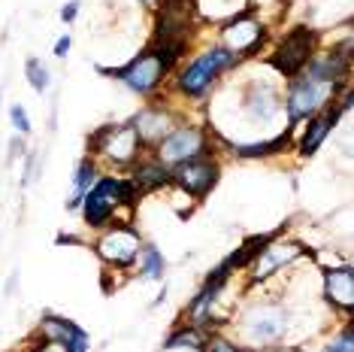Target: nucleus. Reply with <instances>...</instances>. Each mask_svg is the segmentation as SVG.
I'll return each instance as SVG.
<instances>
[{
  "label": "nucleus",
  "mask_w": 354,
  "mask_h": 352,
  "mask_svg": "<svg viewBox=\"0 0 354 352\" xmlns=\"http://www.w3.org/2000/svg\"><path fill=\"white\" fill-rule=\"evenodd\" d=\"M133 201H136V188H133L131 179H115V176L97 179L82 201L85 204V222L91 228H103L112 219L115 206L133 204Z\"/></svg>",
  "instance_id": "1"
},
{
  "label": "nucleus",
  "mask_w": 354,
  "mask_h": 352,
  "mask_svg": "<svg viewBox=\"0 0 354 352\" xmlns=\"http://www.w3.org/2000/svg\"><path fill=\"white\" fill-rule=\"evenodd\" d=\"M233 64H236V58H233V55L224 49V46H215V49L203 52L200 58H194L188 67L182 70L179 91L188 94V98H200V94L209 91V85H212L215 79L224 73V70L233 67Z\"/></svg>",
  "instance_id": "2"
},
{
  "label": "nucleus",
  "mask_w": 354,
  "mask_h": 352,
  "mask_svg": "<svg viewBox=\"0 0 354 352\" xmlns=\"http://www.w3.org/2000/svg\"><path fill=\"white\" fill-rule=\"evenodd\" d=\"M315 30L312 28H294L288 30L285 37H281L279 49L272 52L270 64L279 70L285 79H294L300 76L306 70V64H309V58L315 55Z\"/></svg>",
  "instance_id": "3"
},
{
  "label": "nucleus",
  "mask_w": 354,
  "mask_h": 352,
  "mask_svg": "<svg viewBox=\"0 0 354 352\" xmlns=\"http://www.w3.org/2000/svg\"><path fill=\"white\" fill-rule=\"evenodd\" d=\"M194 15H197L194 0H164L158 10V19H155V46L158 43L188 46Z\"/></svg>",
  "instance_id": "4"
},
{
  "label": "nucleus",
  "mask_w": 354,
  "mask_h": 352,
  "mask_svg": "<svg viewBox=\"0 0 354 352\" xmlns=\"http://www.w3.org/2000/svg\"><path fill=\"white\" fill-rule=\"evenodd\" d=\"M330 94H336V85H327V82H318L312 76H300L294 79L291 88H288V118L297 125L303 118H312L321 107L330 100Z\"/></svg>",
  "instance_id": "5"
},
{
  "label": "nucleus",
  "mask_w": 354,
  "mask_h": 352,
  "mask_svg": "<svg viewBox=\"0 0 354 352\" xmlns=\"http://www.w3.org/2000/svg\"><path fill=\"white\" fill-rule=\"evenodd\" d=\"M100 73H109V76L122 79V82L131 88V91H136V94H151L160 82H164L167 70H164V64H160L158 55L151 52V49H146L142 55H136V58L127 64V67H122V70L100 67Z\"/></svg>",
  "instance_id": "6"
},
{
  "label": "nucleus",
  "mask_w": 354,
  "mask_h": 352,
  "mask_svg": "<svg viewBox=\"0 0 354 352\" xmlns=\"http://www.w3.org/2000/svg\"><path fill=\"white\" fill-rule=\"evenodd\" d=\"M200 155H209L206 152V134L194 125L173 127V131L158 143V161L160 164L176 167V164L191 161V158H200Z\"/></svg>",
  "instance_id": "7"
},
{
  "label": "nucleus",
  "mask_w": 354,
  "mask_h": 352,
  "mask_svg": "<svg viewBox=\"0 0 354 352\" xmlns=\"http://www.w3.org/2000/svg\"><path fill=\"white\" fill-rule=\"evenodd\" d=\"M221 39H224V49L239 61V58H248V55H254L261 49L263 39H267V28H263L252 12H243L224 25Z\"/></svg>",
  "instance_id": "8"
},
{
  "label": "nucleus",
  "mask_w": 354,
  "mask_h": 352,
  "mask_svg": "<svg viewBox=\"0 0 354 352\" xmlns=\"http://www.w3.org/2000/svg\"><path fill=\"white\" fill-rule=\"evenodd\" d=\"M140 146L142 143L136 140L131 125H103L91 137V149L103 152V155L115 164H131L133 158L140 155Z\"/></svg>",
  "instance_id": "9"
},
{
  "label": "nucleus",
  "mask_w": 354,
  "mask_h": 352,
  "mask_svg": "<svg viewBox=\"0 0 354 352\" xmlns=\"http://www.w3.org/2000/svg\"><path fill=\"white\" fill-rule=\"evenodd\" d=\"M170 182H176L182 191H188L194 197H206L215 188V182H218V164L209 155L191 158V161H182L173 167Z\"/></svg>",
  "instance_id": "10"
},
{
  "label": "nucleus",
  "mask_w": 354,
  "mask_h": 352,
  "mask_svg": "<svg viewBox=\"0 0 354 352\" xmlns=\"http://www.w3.org/2000/svg\"><path fill=\"white\" fill-rule=\"evenodd\" d=\"M140 249H142L140 231L131 228V225L109 228L106 234L100 237V243H97V255L106 264H115V267H127V264H133L136 255H140Z\"/></svg>",
  "instance_id": "11"
},
{
  "label": "nucleus",
  "mask_w": 354,
  "mask_h": 352,
  "mask_svg": "<svg viewBox=\"0 0 354 352\" xmlns=\"http://www.w3.org/2000/svg\"><path fill=\"white\" fill-rule=\"evenodd\" d=\"M288 325V313L276 303H261V307H252L245 316V334L254 343H272L285 334Z\"/></svg>",
  "instance_id": "12"
},
{
  "label": "nucleus",
  "mask_w": 354,
  "mask_h": 352,
  "mask_svg": "<svg viewBox=\"0 0 354 352\" xmlns=\"http://www.w3.org/2000/svg\"><path fill=\"white\" fill-rule=\"evenodd\" d=\"M351 43L345 39L342 43V52H324V55H312L309 58V73L312 79H318V82H327V85H336L339 88V82H345V76H348V67H351Z\"/></svg>",
  "instance_id": "13"
},
{
  "label": "nucleus",
  "mask_w": 354,
  "mask_h": 352,
  "mask_svg": "<svg viewBox=\"0 0 354 352\" xmlns=\"http://www.w3.org/2000/svg\"><path fill=\"white\" fill-rule=\"evenodd\" d=\"M39 334H43L46 343H55L64 352H88V334L70 319L46 316L43 325H39Z\"/></svg>",
  "instance_id": "14"
},
{
  "label": "nucleus",
  "mask_w": 354,
  "mask_h": 352,
  "mask_svg": "<svg viewBox=\"0 0 354 352\" xmlns=\"http://www.w3.org/2000/svg\"><path fill=\"white\" fill-rule=\"evenodd\" d=\"M300 252L303 249L297 243H276V240H272V243L263 246V252L252 261V279H254V283H261V279L279 274L285 264H291L294 258H300Z\"/></svg>",
  "instance_id": "15"
},
{
  "label": "nucleus",
  "mask_w": 354,
  "mask_h": 352,
  "mask_svg": "<svg viewBox=\"0 0 354 352\" xmlns=\"http://www.w3.org/2000/svg\"><path fill=\"white\" fill-rule=\"evenodd\" d=\"M348 103H351V98L345 94V98L339 100V107L324 109L321 116H312V122H309V127H306V134H303V140H300V152H303V155H315L318 146L324 143V137L330 134V127L336 125V118H339L345 109H348Z\"/></svg>",
  "instance_id": "16"
},
{
  "label": "nucleus",
  "mask_w": 354,
  "mask_h": 352,
  "mask_svg": "<svg viewBox=\"0 0 354 352\" xmlns=\"http://www.w3.org/2000/svg\"><path fill=\"white\" fill-rule=\"evenodd\" d=\"M324 294L333 307L348 310L351 313V307H354V274H351V267L327 270L324 274Z\"/></svg>",
  "instance_id": "17"
},
{
  "label": "nucleus",
  "mask_w": 354,
  "mask_h": 352,
  "mask_svg": "<svg viewBox=\"0 0 354 352\" xmlns=\"http://www.w3.org/2000/svg\"><path fill=\"white\" fill-rule=\"evenodd\" d=\"M131 127H133V134H136V140L140 143H160L167 134L173 131V122H170V116H167L164 109L149 107V109H142V113L136 116V122Z\"/></svg>",
  "instance_id": "18"
},
{
  "label": "nucleus",
  "mask_w": 354,
  "mask_h": 352,
  "mask_svg": "<svg viewBox=\"0 0 354 352\" xmlns=\"http://www.w3.org/2000/svg\"><path fill=\"white\" fill-rule=\"evenodd\" d=\"M133 188L136 195H146V191H155V188H164L170 182V167L160 164V161H142L133 167Z\"/></svg>",
  "instance_id": "19"
},
{
  "label": "nucleus",
  "mask_w": 354,
  "mask_h": 352,
  "mask_svg": "<svg viewBox=\"0 0 354 352\" xmlns=\"http://www.w3.org/2000/svg\"><path fill=\"white\" fill-rule=\"evenodd\" d=\"M94 182H97V167H94L91 158H85V161L79 164L76 176H73V197H70V201H67L70 210H76V206L85 201V195H88V191H91Z\"/></svg>",
  "instance_id": "20"
},
{
  "label": "nucleus",
  "mask_w": 354,
  "mask_h": 352,
  "mask_svg": "<svg viewBox=\"0 0 354 352\" xmlns=\"http://www.w3.org/2000/svg\"><path fill=\"white\" fill-rule=\"evenodd\" d=\"M288 131L285 134H279L276 140H270V143H252V146H233L236 149V155L239 158H261V155H276V152H285L288 146Z\"/></svg>",
  "instance_id": "21"
},
{
  "label": "nucleus",
  "mask_w": 354,
  "mask_h": 352,
  "mask_svg": "<svg viewBox=\"0 0 354 352\" xmlns=\"http://www.w3.org/2000/svg\"><path fill=\"white\" fill-rule=\"evenodd\" d=\"M276 109H279L276 94L267 91V88H263V91H254L252 98H248V113L254 118H263V122H267V118L276 116Z\"/></svg>",
  "instance_id": "22"
},
{
  "label": "nucleus",
  "mask_w": 354,
  "mask_h": 352,
  "mask_svg": "<svg viewBox=\"0 0 354 352\" xmlns=\"http://www.w3.org/2000/svg\"><path fill=\"white\" fill-rule=\"evenodd\" d=\"M140 274L146 279H160V274H164V255H160L155 246H142L140 249Z\"/></svg>",
  "instance_id": "23"
},
{
  "label": "nucleus",
  "mask_w": 354,
  "mask_h": 352,
  "mask_svg": "<svg viewBox=\"0 0 354 352\" xmlns=\"http://www.w3.org/2000/svg\"><path fill=\"white\" fill-rule=\"evenodd\" d=\"M206 343L203 337V331H200L197 325H191V328H182V331H176L170 340L164 343V349H179V346H188V349H200Z\"/></svg>",
  "instance_id": "24"
},
{
  "label": "nucleus",
  "mask_w": 354,
  "mask_h": 352,
  "mask_svg": "<svg viewBox=\"0 0 354 352\" xmlns=\"http://www.w3.org/2000/svg\"><path fill=\"white\" fill-rule=\"evenodd\" d=\"M25 73H28V82L34 91H46V88H49V67H46L39 58H28Z\"/></svg>",
  "instance_id": "25"
},
{
  "label": "nucleus",
  "mask_w": 354,
  "mask_h": 352,
  "mask_svg": "<svg viewBox=\"0 0 354 352\" xmlns=\"http://www.w3.org/2000/svg\"><path fill=\"white\" fill-rule=\"evenodd\" d=\"M10 118H12V125H15V131L19 134H30V118H28V113H25V107H15L10 109Z\"/></svg>",
  "instance_id": "26"
},
{
  "label": "nucleus",
  "mask_w": 354,
  "mask_h": 352,
  "mask_svg": "<svg viewBox=\"0 0 354 352\" xmlns=\"http://www.w3.org/2000/svg\"><path fill=\"white\" fill-rule=\"evenodd\" d=\"M324 352H351V328H345V331L339 334L336 340H330Z\"/></svg>",
  "instance_id": "27"
},
{
  "label": "nucleus",
  "mask_w": 354,
  "mask_h": 352,
  "mask_svg": "<svg viewBox=\"0 0 354 352\" xmlns=\"http://www.w3.org/2000/svg\"><path fill=\"white\" fill-rule=\"evenodd\" d=\"M203 346L209 349V352H243L239 346H233V343H227V340H221V337H212V340H206Z\"/></svg>",
  "instance_id": "28"
},
{
  "label": "nucleus",
  "mask_w": 354,
  "mask_h": 352,
  "mask_svg": "<svg viewBox=\"0 0 354 352\" xmlns=\"http://www.w3.org/2000/svg\"><path fill=\"white\" fill-rule=\"evenodd\" d=\"M79 15V0H70V3H64V10H61V19L64 21H73Z\"/></svg>",
  "instance_id": "29"
},
{
  "label": "nucleus",
  "mask_w": 354,
  "mask_h": 352,
  "mask_svg": "<svg viewBox=\"0 0 354 352\" xmlns=\"http://www.w3.org/2000/svg\"><path fill=\"white\" fill-rule=\"evenodd\" d=\"M70 46H73V39H70V37H61L58 43H55V55H58V58H67Z\"/></svg>",
  "instance_id": "30"
},
{
  "label": "nucleus",
  "mask_w": 354,
  "mask_h": 352,
  "mask_svg": "<svg viewBox=\"0 0 354 352\" xmlns=\"http://www.w3.org/2000/svg\"><path fill=\"white\" fill-rule=\"evenodd\" d=\"M37 352H52V343H46V340H43V346H39Z\"/></svg>",
  "instance_id": "31"
},
{
  "label": "nucleus",
  "mask_w": 354,
  "mask_h": 352,
  "mask_svg": "<svg viewBox=\"0 0 354 352\" xmlns=\"http://www.w3.org/2000/svg\"><path fill=\"white\" fill-rule=\"evenodd\" d=\"M140 3H151V0H140Z\"/></svg>",
  "instance_id": "32"
},
{
  "label": "nucleus",
  "mask_w": 354,
  "mask_h": 352,
  "mask_svg": "<svg viewBox=\"0 0 354 352\" xmlns=\"http://www.w3.org/2000/svg\"><path fill=\"white\" fill-rule=\"evenodd\" d=\"M279 3H281V0H279Z\"/></svg>",
  "instance_id": "33"
}]
</instances>
